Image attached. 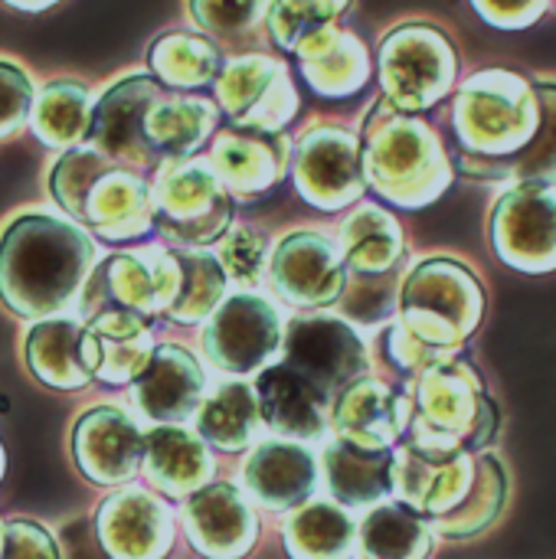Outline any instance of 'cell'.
Returning <instances> with one entry per match:
<instances>
[{"instance_id": "obj_3", "label": "cell", "mask_w": 556, "mask_h": 559, "mask_svg": "<svg viewBox=\"0 0 556 559\" xmlns=\"http://www.w3.org/2000/svg\"><path fill=\"white\" fill-rule=\"evenodd\" d=\"M360 151L367 187L397 206H429L452 183V160L442 138L423 118L393 108L387 98L367 111Z\"/></svg>"}, {"instance_id": "obj_41", "label": "cell", "mask_w": 556, "mask_h": 559, "mask_svg": "<svg viewBox=\"0 0 556 559\" xmlns=\"http://www.w3.org/2000/svg\"><path fill=\"white\" fill-rule=\"evenodd\" d=\"M341 16L334 0H269L265 29L285 49L298 52V46L324 26H334Z\"/></svg>"}, {"instance_id": "obj_34", "label": "cell", "mask_w": 556, "mask_h": 559, "mask_svg": "<svg viewBox=\"0 0 556 559\" xmlns=\"http://www.w3.org/2000/svg\"><path fill=\"white\" fill-rule=\"evenodd\" d=\"M357 527L338 504L315 501L298 508L285 524V550L292 559H351Z\"/></svg>"}, {"instance_id": "obj_23", "label": "cell", "mask_w": 556, "mask_h": 559, "mask_svg": "<svg viewBox=\"0 0 556 559\" xmlns=\"http://www.w3.org/2000/svg\"><path fill=\"white\" fill-rule=\"evenodd\" d=\"M203 370L197 357L184 347L161 344L154 347L151 364L134 380V403L138 409L157 426L187 423L203 406Z\"/></svg>"}, {"instance_id": "obj_33", "label": "cell", "mask_w": 556, "mask_h": 559, "mask_svg": "<svg viewBox=\"0 0 556 559\" xmlns=\"http://www.w3.org/2000/svg\"><path fill=\"white\" fill-rule=\"evenodd\" d=\"M216 105L200 95H164L147 115V141L161 160H187L216 131Z\"/></svg>"}, {"instance_id": "obj_27", "label": "cell", "mask_w": 556, "mask_h": 559, "mask_svg": "<svg viewBox=\"0 0 556 559\" xmlns=\"http://www.w3.org/2000/svg\"><path fill=\"white\" fill-rule=\"evenodd\" d=\"M262 423L285 439H318L324 432V393L288 364H275L256 377Z\"/></svg>"}, {"instance_id": "obj_12", "label": "cell", "mask_w": 556, "mask_h": 559, "mask_svg": "<svg viewBox=\"0 0 556 559\" xmlns=\"http://www.w3.org/2000/svg\"><path fill=\"white\" fill-rule=\"evenodd\" d=\"M285 347L279 311L259 295H229L206 321L203 350L223 373H262Z\"/></svg>"}, {"instance_id": "obj_19", "label": "cell", "mask_w": 556, "mask_h": 559, "mask_svg": "<svg viewBox=\"0 0 556 559\" xmlns=\"http://www.w3.org/2000/svg\"><path fill=\"white\" fill-rule=\"evenodd\" d=\"M95 531L108 559H164L174 544L170 511L141 488L111 495L98 508Z\"/></svg>"}, {"instance_id": "obj_31", "label": "cell", "mask_w": 556, "mask_h": 559, "mask_svg": "<svg viewBox=\"0 0 556 559\" xmlns=\"http://www.w3.org/2000/svg\"><path fill=\"white\" fill-rule=\"evenodd\" d=\"M324 475L344 508L380 504L393 495V449H360L338 439L324 452Z\"/></svg>"}, {"instance_id": "obj_39", "label": "cell", "mask_w": 556, "mask_h": 559, "mask_svg": "<svg viewBox=\"0 0 556 559\" xmlns=\"http://www.w3.org/2000/svg\"><path fill=\"white\" fill-rule=\"evenodd\" d=\"M180 262V288L167 311L177 324H197L203 318H213L216 308L226 301V269L213 252H177Z\"/></svg>"}, {"instance_id": "obj_32", "label": "cell", "mask_w": 556, "mask_h": 559, "mask_svg": "<svg viewBox=\"0 0 556 559\" xmlns=\"http://www.w3.org/2000/svg\"><path fill=\"white\" fill-rule=\"evenodd\" d=\"M541 121L528 147L508 160L475 164L459 160L465 174L485 180H514L518 187H556V82H534Z\"/></svg>"}, {"instance_id": "obj_35", "label": "cell", "mask_w": 556, "mask_h": 559, "mask_svg": "<svg viewBox=\"0 0 556 559\" xmlns=\"http://www.w3.org/2000/svg\"><path fill=\"white\" fill-rule=\"evenodd\" d=\"M259 423H262V413H259L256 390L249 383H226L197 413L200 439L223 452L249 449Z\"/></svg>"}, {"instance_id": "obj_2", "label": "cell", "mask_w": 556, "mask_h": 559, "mask_svg": "<svg viewBox=\"0 0 556 559\" xmlns=\"http://www.w3.org/2000/svg\"><path fill=\"white\" fill-rule=\"evenodd\" d=\"M88 236L52 216H23L0 239V298L26 318L66 308L88 278Z\"/></svg>"}, {"instance_id": "obj_14", "label": "cell", "mask_w": 556, "mask_h": 559, "mask_svg": "<svg viewBox=\"0 0 556 559\" xmlns=\"http://www.w3.org/2000/svg\"><path fill=\"white\" fill-rule=\"evenodd\" d=\"M164 95V85L151 75H131L111 85L92 111L88 147L102 151L115 164L138 170L161 167L164 160L147 141V115Z\"/></svg>"}, {"instance_id": "obj_44", "label": "cell", "mask_w": 556, "mask_h": 559, "mask_svg": "<svg viewBox=\"0 0 556 559\" xmlns=\"http://www.w3.org/2000/svg\"><path fill=\"white\" fill-rule=\"evenodd\" d=\"M0 559H59L56 540L29 521L0 524Z\"/></svg>"}, {"instance_id": "obj_45", "label": "cell", "mask_w": 556, "mask_h": 559, "mask_svg": "<svg viewBox=\"0 0 556 559\" xmlns=\"http://www.w3.org/2000/svg\"><path fill=\"white\" fill-rule=\"evenodd\" d=\"M29 102H33L29 79L16 66L0 62V138L13 134L26 121Z\"/></svg>"}, {"instance_id": "obj_5", "label": "cell", "mask_w": 556, "mask_h": 559, "mask_svg": "<svg viewBox=\"0 0 556 559\" xmlns=\"http://www.w3.org/2000/svg\"><path fill=\"white\" fill-rule=\"evenodd\" d=\"M541 121L537 92L508 69L475 72L452 102V131L462 147L459 160L495 164L521 154Z\"/></svg>"}, {"instance_id": "obj_25", "label": "cell", "mask_w": 556, "mask_h": 559, "mask_svg": "<svg viewBox=\"0 0 556 559\" xmlns=\"http://www.w3.org/2000/svg\"><path fill=\"white\" fill-rule=\"evenodd\" d=\"M29 373L52 390H82L95 370V341L75 321H43L26 337Z\"/></svg>"}, {"instance_id": "obj_18", "label": "cell", "mask_w": 556, "mask_h": 559, "mask_svg": "<svg viewBox=\"0 0 556 559\" xmlns=\"http://www.w3.org/2000/svg\"><path fill=\"white\" fill-rule=\"evenodd\" d=\"M144 439L134 419L118 406L88 409L72 432V455L95 485H121L144 465Z\"/></svg>"}, {"instance_id": "obj_24", "label": "cell", "mask_w": 556, "mask_h": 559, "mask_svg": "<svg viewBox=\"0 0 556 559\" xmlns=\"http://www.w3.org/2000/svg\"><path fill=\"white\" fill-rule=\"evenodd\" d=\"M295 59L308 85L324 98H351L370 82V52L364 39L341 26H324L308 36Z\"/></svg>"}, {"instance_id": "obj_28", "label": "cell", "mask_w": 556, "mask_h": 559, "mask_svg": "<svg viewBox=\"0 0 556 559\" xmlns=\"http://www.w3.org/2000/svg\"><path fill=\"white\" fill-rule=\"evenodd\" d=\"M144 472L154 488L170 498H190L213 485V459L206 442L180 426H157L144 439Z\"/></svg>"}, {"instance_id": "obj_10", "label": "cell", "mask_w": 556, "mask_h": 559, "mask_svg": "<svg viewBox=\"0 0 556 559\" xmlns=\"http://www.w3.org/2000/svg\"><path fill=\"white\" fill-rule=\"evenodd\" d=\"M216 105L242 131L279 134L298 115V88L285 59L246 52L223 66L216 79Z\"/></svg>"}, {"instance_id": "obj_4", "label": "cell", "mask_w": 556, "mask_h": 559, "mask_svg": "<svg viewBox=\"0 0 556 559\" xmlns=\"http://www.w3.org/2000/svg\"><path fill=\"white\" fill-rule=\"evenodd\" d=\"M52 193L62 210L108 242L138 239L154 226V190L147 180L95 147H75L56 164Z\"/></svg>"}, {"instance_id": "obj_9", "label": "cell", "mask_w": 556, "mask_h": 559, "mask_svg": "<svg viewBox=\"0 0 556 559\" xmlns=\"http://www.w3.org/2000/svg\"><path fill=\"white\" fill-rule=\"evenodd\" d=\"M180 288V262L177 252L144 249V252H118L108 255L82 288V314L85 321L102 311H131L141 318L167 314Z\"/></svg>"}, {"instance_id": "obj_1", "label": "cell", "mask_w": 556, "mask_h": 559, "mask_svg": "<svg viewBox=\"0 0 556 559\" xmlns=\"http://www.w3.org/2000/svg\"><path fill=\"white\" fill-rule=\"evenodd\" d=\"M400 318L387 334L390 364L406 377H423L456 360L462 341L478 331L485 292L472 269L456 259H426L400 285Z\"/></svg>"}, {"instance_id": "obj_37", "label": "cell", "mask_w": 556, "mask_h": 559, "mask_svg": "<svg viewBox=\"0 0 556 559\" xmlns=\"http://www.w3.org/2000/svg\"><path fill=\"white\" fill-rule=\"evenodd\" d=\"M151 69L161 85L200 88L220 79L223 56L213 39L197 33H167L151 46Z\"/></svg>"}, {"instance_id": "obj_22", "label": "cell", "mask_w": 556, "mask_h": 559, "mask_svg": "<svg viewBox=\"0 0 556 559\" xmlns=\"http://www.w3.org/2000/svg\"><path fill=\"white\" fill-rule=\"evenodd\" d=\"M184 527L197 554L206 559H239L256 547L259 521L233 485H206L187 498Z\"/></svg>"}, {"instance_id": "obj_47", "label": "cell", "mask_w": 556, "mask_h": 559, "mask_svg": "<svg viewBox=\"0 0 556 559\" xmlns=\"http://www.w3.org/2000/svg\"><path fill=\"white\" fill-rule=\"evenodd\" d=\"M10 7H20V10H43V7H49V3H56V0H7Z\"/></svg>"}, {"instance_id": "obj_29", "label": "cell", "mask_w": 556, "mask_h": 559, "mask_svg": "<svg viewBox=\"0 0 556 559\" xmlns=\"http://www.w3.org/2000/svg\"><path fill=\"white\" fill-rule=\"evenodd\" d=\"M147 324H151L147 318L131 311H102L88 318L85 331L95 341V354H98L95 377L102 383L121 386V383H134L144 373V367L154 357Z\"/></svg>"}, {"instance_id": "obj_40", "label": "cell", "mask_w": 556, "mask_h": 559, "mask_svg": "<svg viewBox=\"0 0 556 559\" xmlns=\"http://www.w3.org/2000/svg\"><path fill=\"white\" fill-rule=\"evenodd\" d=\"M92 108L88 92L79 82H52L39 92L33 108V128L36 138L52 147H72L75 141L88 138Z\"/></svg>"}, {"instance_id": "obj_15", "label": "cell", "mask_w": 556, "mask_h": 559, "mask_svg": "<svg viewBox=\"0 0 556 559\" xmlns=\"http://www.w3.org/2000/svg\"><path fill=\"white\" fill-rule=\"evenodd\" d=\"M285 364L328 396L357 383L367 373L370 357L347 321L295 318L285 328Z\"/></svg>"}, {"instance_id": "obj_48", "label": "cell", "mask_w": 556, "mask_h": 559, "mask_svg": "<svg viewBox=\"0 0 556 559\" xmlns=\"http://www.w3.org/2000/svg\"><path fill=\"white\" fill-rule=\"evenodd\" d=\"M334 3H338V10L344 13V10H351V3H354V0H334Z\"/></svg>"}, {"instance_id": "obj_7", "label": "cell", "mask_w": 556, "mask_h": 559, "mask_svg": "<svg viewBox=\"0 0 556 559\" xmlns=\"http://www.w3.org/2000/svg\"><path fill=\"white\" fill-rule=\"evenodd\" d=\"M377 69L383 98L406 115H419L452 92L459 56L439 26L403 23L383 36Z\"/></svg>"}, {"instance_id": "obj_49", "label": "cell", "mask_w": 556, "mask_h": 559, "mask_svg": "<svg viewBox=\"0 0 556 559\" xmlns=\"http://www.w3.org/2000/svg\"><path fill=\"white\" fill-rule=\"evenodd\" d=\"M0 478H3V445H0Z\"/></svg>"}, {"instance_id": "obj_8", "label": "cell", "mask_w": 556, "mask_h": 559, "mask_svg": "<svg viewBox=\"0 0 556 559\" xmlns=\"http://www.w3.org/2000/svg\"><path fill=\"white\" fill-rule=\"evenodd\" d=\"M151 190L154 226L177 246H210L233 229V197L210 160H164Z\"/></svg>"}, {"instance_id": "obj_46", "label": "cell", "mask_w": 556, "mask_h": 559, "mask_svg": "<svg viewBox=\"0 0 556 559\" xmlns=\"http://www.w3.org/2000/svg\"><path fill=\"white\" fill-rule=\"evenodd\" d=\"M472 7L492 23V26H501V29H524L531 23H537L551 0H472Z\"/></svg>"}, {"instance_id": "obj_30", "label": "cell", "mask_w": 556, "mask_h": 559, "mask_svg": "<svg viewBox=\"0 0 556 559\" xmlns=\"http://www.w3.org/2000/svg\"><path fill=\"white\" fill-rule=\"evenodd\" d=\"M347 275H393L403 262V229L383 206L364 203L341 226Z\"/></svg>"}, {"instance_id": "obj_17", "label": "cell", "mask_w": 556, "mask_h": 559, "mask_svg": "<svg viewBox=\"0 0 556 559\" xmlns=\"http://www.w3.org/2000/svg\"><path fill=\"white\" fill-rule=\"evenodd\" d=\"M269 275L279 298L292 308H328L344 298L347 269L341 249L321 233H292L285 236L272 259Z\"/></svg>"}, {"instance_id": "obj_36", "label": "cell", "mask_w": 556, "mask_h": 559, "mask_svg": "<svg viewBox=\"0 0 556 559\" xmlns=\"http://www.w3.org/2000/svg\"><path fill=\"white\" fill-rule=\"evenodd\" d=\"M360 550L367 559H429L433 527L403 504H380L360 524Z\"/></svg>"}, {"instance_id": "obj_11", "label": "cell", "mask_w": 556, "mask_h": 559, "mask_svg": "<svg viewBox=\"0 0 556 559\" xmlns=\"http://www.w3.org/2000/svg\"><path fill=\"white\" fill-rule=\"evenodd\" d=\"M292 180L318 210H344L367 190L360 138L341 124H315L292 147Z\"/></svg>"}, {"instance_id": "obj_21", "label": "cell", "mask_w": 556, "mask_h": 559, "mask_svg": "<svg viewBox=\"0 0 556 559\" xmlns=\"http://www.w3.org/2000/svg\"><path fill=\"white\" fill-rule=\"evenodd\" d=\"M413 423V403L403 390L360 377L344 393H338L331 409V426L341 442L360 449H390Z\"/></svg>"}, {"instance_id": "obj_43", "label": "cell", "mask_w": 556, "mask_h": 559, "mask_svg": "<svg viewBox=\"0 0 556 559\" xmlns=\"http://www.w3.org/2000/svg\"><path fill=\"white\" fill-rule=\"evenodd\" d=\"M265 252H269V239L252 229V226H233L223 239H220V265L226 269V278L242 282V285H256L265 275Z\"/></svg>"}, {"instance_id": "obj_42", "label": "cell", "mask_w": 556, "mask_h": 559, "mask_svg": "<svg viewBox=\"0 0 556 559\" xmlns=\"http://www.w3.org/2000/svg\"><path fill=\"white\" fill-rule=\"evenodd\" d=\"M269 13V0H190L193 23L220 39H233L259 26Z\"/></svg>"}, {"instance_id": "obj_38", "label": "cell", "mask_w": 556, "mask_h": 559, "mask_svg": "<svg viewBox=\"0 0 556 559\" xmlns=\"http://www.w3.org/2000/svg\"><path fill=\"white\" fill-rule=\"evenodd\" d=\"M505 501H508L505 465L495 455H482L478 459V475H475V485H472V495L465 498V504L459 511H452L449 518H442L439 524H433V527L449 540L478 537L501 518Z\"/></svg>"}, {"instance_id": "obj_20", "label": "cell", "mask_w": 556, "mask_h": 559, "mask_svg": "<svg viewBox=\"0 0 556 559\" xmlns=\"http://www.w3.org/2000/svg\"><path fill=\"white\" fill-rule=\"evenodd\" d=\"M292 151L285 138L262 131H220L213 138L210 167L216 170L226 193L239 203H252L265 197L288 170Z\"/></svg>"}, {"instance_id": "obj_6", "label": "cell", "mask_w": 556, "mask_h": 559, "mask_svg": "<svg viewBox=\"0 0 556 559\" xmlns=\"http://www.w3.org/2000/svg\"><path fill=\"white\" fill-rule=\"evenodd\" d=\"M413 445L429 452H482L501 429L498 406L482 386L478 370L456 357L416 380Z\"/></svg>"}, {"instance_id": "obj_13", "label": "cell", "mask_w": 556, "mask_h": 559, "mask_svg": "<svg viewBox=\"0 0 556 559\" xmlns=\"http://www.w3.org/2000/svg\"><path fill=\"white\" fill-rule=\"evenodd\" d=\"M478 475V459L469 452H429L413 442L393 452V495L429 524H439L465 504Z\"/></svg>"}, {"instance_id": "obj_16", "label": "cell", "mask_w": 556, "mask_h": 559, "mask_svg": "<svg viewBox=\"0 0 556 559\" xmlns=\"http://www.w3.org/2000/svg\"><path fill=\"white\" fill-rule=\"evenodd\" d=\"M498 259L521 272L556 269V187H514L492 210Z\"/></svg>"}, {"instance_id": "obj_26", "label": "cell", "mask_w": 556, "mask_h": 559, "mask_svg": "<svg viewBox=\"0 0 556 559\" xmlns=\"http://www.w3.org/2000/svg\"><path fill=\"white\" fill-rule=\"evenodd\" d=\"M318 485L315 455L295 442H265L246 462V488L269 511L301 508Z\"/></svg>"}]
</instances>
